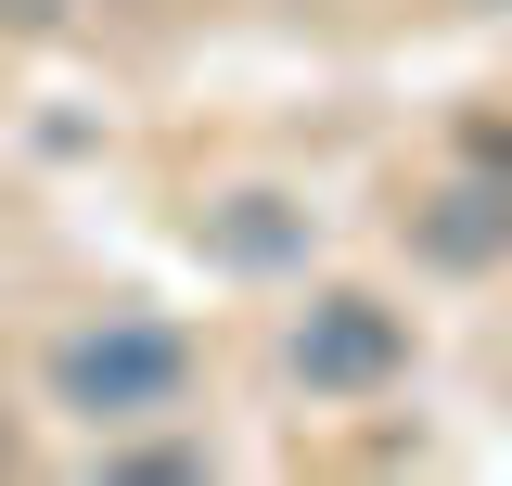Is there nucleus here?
I'll return each mask as SVG.
<instances>
[{
	"label": "nucleus",
	"mask_w": 512,
	"mask_h": 486,
	"mask_svg": "<svg viewBox=\"0 0 512 486\" xmlns=\"http://www.w3.org/2000/svg\"><path fill=\"white\" fill-rule=\"evenodd\" d=\"M192 397V333L180 320H154V307H103V320H77L52 346V410H77V423H167Z\"/></svg>",
	"instance_id": "f257e3e1"
},
{
	"label": "nucleus",
	"mask_w": 512,
	"mask_h": 486,
	"mask_svg": "<svg viewBox=\"0 0 512 486\" xmlns=\"http://www.w3.org/2000/svg\"><path fill=\"white\" fill-rule=\"evenodd\" d=\"M410 371V320L384 295H308L295 307V384L308 397H384Z\"/></svg>",
	"instance_id": "f03ea898"
},
{
	"label": "nucleus",
	"mask_w": 512,
	"mask_h": 486,
	"mask_svg": "<svg viewBox=\"0 0 512 486\" xmlns=\"http://www.w3.org/2000/svg\"><path fill=\"white\" fill-rule=\"evenodd\" d=\"M192 243H205L231 282H295L320 231H308V205H295V192H218V205L192 218Z\"/></svg>",
	"instance_id": "7ed1b4c3"
},
{
	"label": "nucleus",
	"mask_w": 512,
	"mask_h": 486,
	"mask_svg": "<svg viewBox=\"0 0 512 486\" xmlns=\"http://www.w3.org/2000/svg\"><path fill=\"white\" fill-rule=\"evenodd\" d=\"M423 256H436V269H487V256H512V192H500V180L436 192V218H423Z\"/></svg>",
	"instance_id": "20e7f679"
},
{
	"label": "nucleus",
	"mask_w": 512,
	"mask_h": 486,
	"mask_svg": "<svg viewBox=\"0 0 512 486\" xmlns=\"http://www.w3.org/2000/svg\"><path fill=\"white\" fill-rule=\"evenodd\" d=\"M474 167H500V192H512V128H474Z\"/></svg>",
	"instance_id": "39448f33"
},
{
	"label": "nucleus",
	"mask_w": 512,
	"mask_h": 486,
	"mask_svg": "<svg viewBox=\"0 0 512 486\" xmlns=\"http://www.w3.org/2000/svg\"><path fill=\"white\" fill-rule=\"evenodd\" d=\"M52 13H64V0H0V26H52Z\"/></svg>",
	"instance_id": "423d86ee"
},
{
	"label": "nucleus",
	"mask_w": 512,
	"mask_h": 486,
	"mask_svg": "<svg viewBox=\"0 0 512 486\" xmlns=\"http://www.w3.org/2000/svg\"><path fill=\"white\" fill-rule=\"evenodd\" d=\"M474 13H500V0H474Z\"/></svg>",
	"instance_id": "0eeeda50"
}]
</instances>
